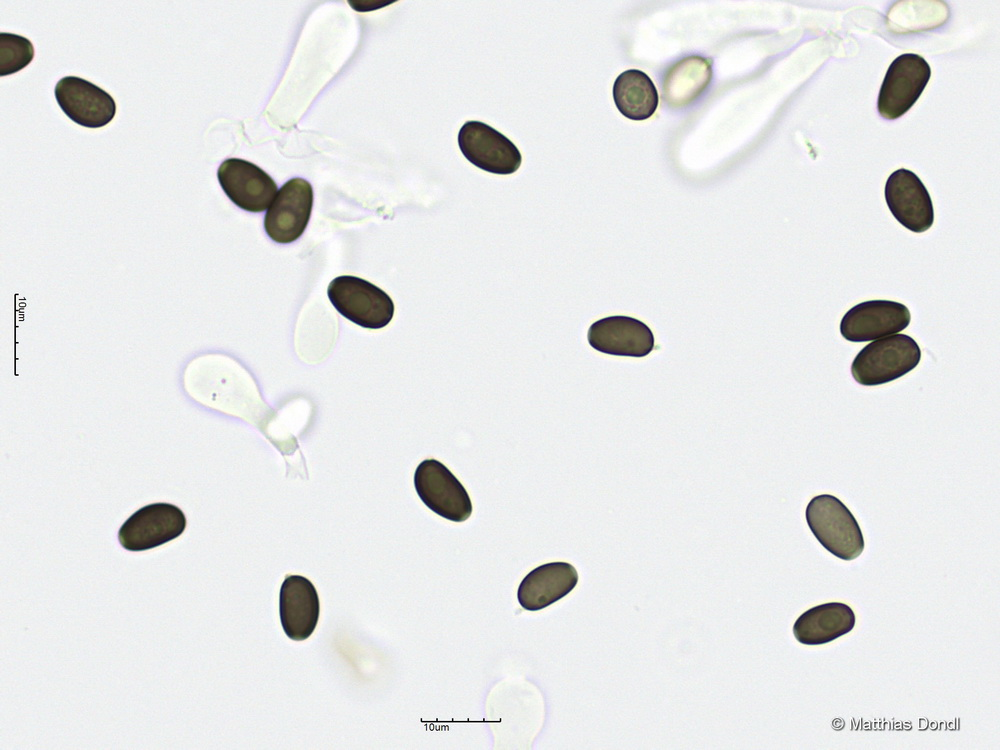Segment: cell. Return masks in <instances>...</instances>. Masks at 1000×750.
Listing matches in <instances>:
<instances>
[{"mask_svg": "<svg viewBox=\"0 0 1000 750\" xmlns=\"http://www.w3.org/2000/svg\"><path fill=\"white\" fill-rule=\"evenodd\" d=\"M458 145L470 163L489 173L513 174L522 162L519 149L510 139L480 121L471 120L462 125Z\"/></svg>", "mask_w": 1000, "mask_h": 750, "instance_id": "52a82bcc", "label": "cell"}, {"mask_svg": "<svg viewBox=\"0 0 1000 750\" xmlns=\"http://www.w3.org/2000/svg\"><path fill=\"white\" fill-rule=\"evenodd\" d=\"M855 613L842 602H828L802 613L793 625V634L799 643L822 645L852 631Z\"/></svg>", "mask_w": 1000, "mask_h": 750, "instance_id": "2e32d148", "label": "cell"}, {"mask_svg": "<svg viewBox=\"0 0 1000 750\" xmlns=\"http://www.w3.org/2000/svg\"><path fill=\"white\" fill-rule=\"evenodd\" d=\"M711 77L710 60L701 56L683 58L664 77V100L673 107L688 105L706 89Z\"/></svg>", "mask_w": 1000, "mask_h": 750, "instance_id": "e0dca14e", "label": "cell"}, {"mask_svg": "<svg viewBox=\"0 0 1000 750\" xmlns=\"http://www.w3.org/2000/svg\"><path fill=\"white\" fill-rule=\"evenodd\" d=\"M327 295L334 308L352 323L367 329H381L394 316L391 297L376 285L352 275L334 278Z\"/></svg>", "mask_w": 1000, "mask_h": 750, "instance_id": "3957f363", "label": "cell"}, {"mask_svg": "<svg viewBox=\"0 0 1000 750\" xmlns=\"http://www.w3.org/2000/svg\"><path fill=\"white\" fill-rule=\"evenodd\" d=\"M319 614V597L313 583L301 575L287 576L279 593L280 622L287 637L294 641L308 639Z\"/></svg>", "mask_w": 1000, "mask_h": 750, "instance_id": "5bb4252c", "label": "cell"}, {"mask_svg": "<svg viewBox=\"0 0 1000 750\" xmlns=\"http://www.w3.org/2000/svg\"><path fill=\"white\" fill-rule=\"evenodd\" d=\"M920 360L917 342L897 333L874 340L860 350L851 364V374L860 385H882L906 375Z\"/></svg>", "mask_w": 1000, "mask_h": 750, "instance_id": "7a4b0ae2", "label": "cell"}, {"mask_svg": "<svg viewBox=\"0 0 1000 750\" xmlns=\"http://www.w3.org/2000/svg\"><path fill=\"white\" fill-rule=\"evenodd\" d=\"M217 178L227 197L245 211L263 212L277 195V184L273 178L243 159L224 160L218 167Z\"/></svg>", "mask_w": 1000, "mask_h": 750, "instance_id": "9c48e42d", "label": "cell"}, {"mask_svg": "<svg viewBox=\"0 0 1000 750\" xmlns=\"http://www.w3.org/2000/svg\"><path fill=\"white\" fill-rule=\"evenodd\" d=\"M587 339L592 348L608 355L644 357L654 349L651 329L629 316H609L595 321L588 329Z\"/></svg>", "mask_w": 1000, "mask_h": 750, "instance_id": "4fadbf2b", "label": "cell"}, {"mask_svg": "<svg viewBox=\"0 0 1000 750\" xmlns=\"http://www.w3.org/2000/svg\"><path fill=\"white\" fill-rule=\"evenodd\" d=\"M613 99L620 113L634 121L651 117L659 100L653 81L637 69L626 70L617 76L613 84Z\"/></svg>", "mask_w": 1000, "mask_h": 750, "instance_id": "ac0fdd59", "label": "cell"}, {"mask_svg": "<svg viewBox=\"0 0 1000 750\" xmlns=\"http://www.w3.org/2000/svg\"><path fill=\"white\" fill-rule=\"evenodd\" d=\"M930 76L931 68L920 55L898 56L890 64L879 91V114L888 120L904 115L916 103Z\"/></svg>", "mask_w": 1000, "mask_h": 750, "instance_id": "8992f818", "label": "cell"}, {"mask_svg": "<svg viewBox=\"0 0 1000 750\" xmlns=\"http://www.w3.org/2000/svg\"><path fill=\"white\" fill-rule=\"evenodd\" d=\"M806 522L819 543L839 559H856L864 550V537L852 512L837 497H813L805 511Z\"/></svg>", "mask_w": 1000, "mask_h": 750, "instance_id": "6da1fadb", "label": "cell"}, {"mask_svg": "<svg viewBox=\"0 0 1000 750\" xmlns=\"http://www.w3.org/2000/svg\"><path fill=\"white\" fill-rule=\"evenodd\" d=\"M414 487L425 506L444 519L464 522L472 514L467 490L447 466L436 459H425L418 464Z\"/></svg>", "mask_w": 1000, "mask_h": 750, "instance_id": "277c9868", "label": "cell"}, {"mask_svg": "<svg viewBox=\"0 0 1000 750\" xmlns=\"http://www.w3.org/2000/svg\"><path fill=\"white\" fill-rule=\"evenodd\" d=\"M34 58L31 41L21 35L0 33V75L14 74L26 67Z\"/></svg>", "mask_w": 1000, "mask_h": 750, "instance_id": "d6986e66", "label": "cell"}, {"mask_svg": "<svg viewBox=\"0 0 1000 750\" xmlns=\"http://www.w3.org/2000/svg\"><path fill=\"white\" fill-rule=\"evenodd\" d=\"M911 321L909 309L892 300H868L850 308L842 317L840 333L851 342H867L897 334Z\"/></svg>", "mask_w": 1000, "mask_h": 750, "instance_id": "30bf717a", "label": "cell"}, {"mask_svg": "<svg viewBox=\"0 0 1000 750\" xmlns=\"http://www.w3.org/2000/svg\"><path fill=\"white\" fill-rule=\"evenodd\" d=\"M575 567L567 562H550L530 571L521 581L517 599L521 607L538 611L569 594L578 583Z\"/></svg>", "mask_w": 1000, "mask_h": 750, "instance_id": "9a60e30c", "label": "cell"}, {"mask_svg": "<svg viewBox=\"0 0 1000 750\" xmlns=\"http://www.w3.org/2000/svg\"><path fill=\"white\" fill-rule=\"evenodd\" d=\"M313 189L303 178L288 180L277 192L264 217V229L280 244L296 241L304 233L312 212Z\"/></svg>", "mask_w": 1000, "mask_h": 750, "instance_id": "ba28073f", "label": "cell"}, {"mask_svg": "<svg viewBox=\"0 0 1000 750\" xmlns=\"http://www.w3.org/2000/svg\"><path fill=\"white\" fill-rule=\"evenodd\" d=\"M54 94L64 114L86 128L103 127L116 114L115 100L108 92L77 76L61 78L55 85Z\"/></svg>", "mask_w": 1000, "mask_h": 750, "instance_id": "8fae6325", "label": "cell"}, {"mask_svg": "<svg viewBox=\"0 0 1000 750\" xmlns=\"http://www.w3.org/2000/svg\"><path fill=\"white\" fill-rule=\"evenodd\" d=\"M885 199L894 218L914 233L927 231L934 223V209L928 190L912 171L901 168L888 177Z\"/></svg>", "mask_w": 1000, "mask_h": 750, "instance_id": "7c38bea8", "label": "cell"}, {"mask_svg": "<svg viewBox=\"0 0 1000 750\" xmlns=\"http://www.w3.org/2000/svg\"><path fill=\"white\" fill-rule=\"evenodd\" d=\"M186 528L183 511L170 503L148 504L120 527L118 540L128 551H146L179 537Z\"/></svg>", "mask_w": 1000, "mask_h": 750, "instance_id": "5b68a950", "label": "cell"}]
</instances>
